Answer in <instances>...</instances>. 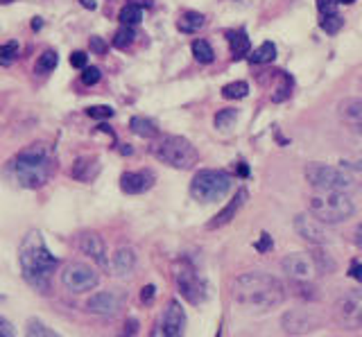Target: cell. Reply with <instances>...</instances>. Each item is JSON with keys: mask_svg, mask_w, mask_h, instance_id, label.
I'll return each mask as SVG.
<instances>
[{"mask_svg": "<svg viewBox=\"0 0 362 337\" xmlns=\"http://www.w3.org/2000/svg\"><path fill=\"white\" fill-rule=\"evenodd\" d=\"M290 93H292V77H288L286 73H283V84L276 88V93L272 95V100H274V102H283V100L290 97Z\"/></svg>", "mask_w": 362, "mask_h": 337, "instance_id": "cell-36", "label": "cell"}, {"mask_svg": "<svg viewBox=\"0 0 362 337\" xmlns=\"http://www.w3.org/2000/svg\"><path fill=\"white\" fill-rule=\"evenodd\" d=\"M281 326L288 335H305L324 326V317L313 308H294L283 312Z\"/></svg>", "mask_w": 362, "mask_h": 337, "instance_id": "cell-12", "label": "cell"}, {"mask_svg": "<svg viewBox=\"0 0 362 337\" xmlns=\"http://www.w3.org/2000/svg\"><path fill=\"white\" fill-rule=\"evenodd\" d=\"M150 152L154 154V159H158L170 167H177V170H190V167L199 161V152L195 150V145L184 136L158 138L152 145Z\"/></svg>", "mask_w": 362, "mask_h": 337, "instance_id": "cell-5", "label": "cell"}, {"mask_svg": "<svg viewBox=\"0 0 362 337\" xmlns=\"http://www.w3.org/2000/svg\"><path fill=\"white\" fill-rule=\"evenodd\" d=\"M281 269L290 276L292 283H313V278L317 274V263H315L313 254L294 252L283 258Z\"/></svg>", "mask_w": 362, "mask_h": 337, "instance_id": "cell-13", "label": "cell"}, {"mask_svg": "<svg viewBox=\"0 0 362 337\" xmlns=\"http://www.w3.org/2000/svg\"><path fill=\"white\" fill-rule=\"evenodd\" d=\"M18 265H21V274L25 278V283L34 290H39L41 295H48L52 274L57 272V267H59V258L50 254L39 231H30L25 238H23L21 249H18Z\"/></svg>", "mask_w": 362, "mask_h": 337, "instance_id": "cell-2", "label": "cell"}, {"mask_svg": "<svg viewBox=\"0 0 362 337\" xmlns=\"http://www.w3.org/2000/svg\"><path fill=\"white\" fill-rule=\"evenodd\" d=\"M231 295L243 308L267 312L283 306L288 292L276 276L265 272H245L240 276H235L231 285Z\"/></svg>", "mask_w": 362, "mask_h": 337, "instance_id": "cell-1", "label": "cell"}, {"mask_svg": "<svg viewBox=\"0 0 362 337\" xmlns=\"http://www.w3.org/2000/svg\"><path fill=\"white\" fill-rule=\"evenodd\" d=\"M98 283H100L98 272L86 263H79V261L68 263L62 272V285L68 292H73V295H82V292L95 290Z\"/></svg>", "mask_w": 362, "mask_h": 337, "instance_id": "cell-11", "label": "cell"}, {"mask_svg": "<svg viewBox=\"0 0 362 337\" xmlns=\"http://www.w3.org/2000/svg\"><path fill=\"white\" fill-rule=\"evenodd\" d=\"M3 3H11V0H3Z\"/></svg>", "mask_w": 362, "mask_h": 337, "instance_id": "cell-51", "label": "cell"}, {"mask_svg": "<svg viewBox=\"0 0 362 337\" xmlns=\"http://www.w3.org/2000/svg\"><path fill=\"white\" fill-rule=\"evenodd\" d=\"M274 57H276V46L272 41H265L254 50V54L249 57V61H252V64H269V61H274Z\"/></svg>", "mask_w": 362, "mask_h": 337, "instance_id": "cell-26", "label": "cell"}, {"mask_svg": "<svg viewBox=\"0 0 362 337\" xmlns=\"http://www.w3.org/2000/svg\"><path fill=\"white\" fill-rule=\"evenodd\" d=\"M18 43L16 41H7L3 43V48H0V64L3 66H9L11 61H14L18 57Z\"/></svg>", "mask_w": 362, "mask_h": 337, "instance_id": "cell-35", "label": "cell"}, {"mask_svg": "<svg viewBox=\"0 0 362 337\" xmlns=\"http://www.w3.org/2000/svg\"><path fill=\"white\" fill-rule=\"evenodd\" d=\"M86 114L90 116V118H111L113 116V109L111 107H105V105H98V107H90Z\"/></svg>", "mask_w": 362, "mask_h": 337, "instance_id": "cell-39", "label": "cell"}, {"mask_svg": "<svg viewBox=\"0 0 362 337\" xmlns=\"http://www.w3.org/2000/svg\"><path fill=\"white\" fill-rule=\"evenodd\" d=\"M238 170H240V175H243V177H247V175H249V167H247L245 163H240V165H238Z\"/></svg>", "mask_w": 362, "mask_h": 337, "instance_id": "cell-49", "label": "cell"}, {"mask_svg": "<svg viewBox=\"0 0 362 337\" xmlns=\"http://www.w3.org/2000/svg\"><path fill=\"white\" fill-rule=\"evenodd\" d=\"M294 231L301 240L310 244H324L328 242V233L324 229V222H320L315 215H297L294 218Z\"/></svg>", "mask_w": 362, "mask_h": 337, "instance_id": "cell-15", "label": "cell"}, {"mask_svg": "<svg viewBox=\"0 0 362 337\" xmlns=\"http://www.w3.org/2000/svg\"><path fill=\"white\" fill-rule=\"evenodd\" d=\"M231 186H233V179L229 172L204 167V170L195 172L188 190H190V197L195 201H202V204H213V201H220L229 195Z\"/></svg>", "mask_w": 362, "mask_h": 337, "instance_id": "cell-6", "label": "cell"}, {"mask_svg": "<svg viewBox=\"0 0 362 337\" xmlns=\"http://www.w3.org/2000/svg\"><path fill=\"white\" fill-rule=\"evenodd\" d=\"M356 0H339V5H354Z\"/></svg>", "mask_w": 362, "mask_h": 337, "instance_id": "cell-50", "label": "cell"}, {"mask_svg": "<svg viewBox=\"0 0 362 337\" xmlns=\"http://www.w3.org/2000/svg\"><path fill=\"white\" fill-rule=\"evenodd\" d=\"M0 337H14V326L7 317H0Z\"/></svg>", "mask_w": 362, "mask_h": 337, "instance_id": "cell-42", "label": "cell"}, {"mask_svg": "<svg viewBox=\"0 0 362 337\" xmlns=\"http://www.w3.org/2000/svg\"><path fill=\"white\" fill-rule=\"evenodd\" d=\"M305 182H308L315 190H335V193H346L354 188V179H351L344 170L326 163H308L303 170Z\"/></svg>", "mask_w": 362, "mask_h": 337, "instance_id": "cell-8", "label": "cell"}, {"mask_svg": "<svg viewBox=\"0 0 362 337\" xmlns=\"http://www.w3.org/2000/svg\"><path fill=\"white\" fill-rule=\"evenodd\" d=\"M113 274L118 278H129L136 269V252L132 247H120V249L113 254V263H111Z\"/></svg>", "mask_w": 362, "mask_h": 337, "instance_id": "cell-21", "label": "cell"}, {"mask_svg": "<svg viewBox=\"0 0 362 337\" xmlns=\"http://www.w3.org/2000/svg\"><path fill=\"white\" fill-rule=\"evenodd\" d=\"M156 182V175L152 170H136V172H124L120 177V190L127 195H143L147 193Z\"/></svg>", "mask_w": 362, "mask_h": 337, "instance_id": "cell-17", "label": "cell"}, {"mask_svg": "<svg viewBox=\"0 0 362 337\" xmlns=\"http://www.w3.org/2000/svg\"><path fill=\"white\" fill-rule=\"evenodd\" d=\"M320 25H322V30L326 32V35H337V32L342 30V25H344V18L339 14H331V16H324Z\"/></svg>", "mask_w": 362, "mask_h": 337, "instance_id": "cell-34", "label": "cell"}, {"mask_svg": "<svg viewBox=\"0 0 362 337\" xmlns=\"http://www.w3.org/2000/svg\"><path fill=\"white\" fill-rule=\"evenodd\" d=\"M313 258H315V263H317V272H322V274H331L335 272V261L331 256H326L324 252H313Z\"/></svg>", "mask_w": 362, "mask_h": 337, "instance_id": "cell-33", "label": "cell"}, {"mask_svg": "<svg viewBox=\"0 0 362 337\" xmlns=\"http://www.w3.org/2000/svg\"><path fill=\"white\" fill-rule=\"evenodd\" d=\"M272 247H274V242H272V235L269 233H260V240L256 242V249L260 254H265L267 249H272Z\"/></svg>", "mask_w": 362, "mask_h": 337, "instance_id": "cell-40", "label": "cell"}, {"mask_svg": "<svg viewBox=\"0 0 362 337\" xmlns=\"http://www.w3.org/2000/svg\"><path fill=\"white\" fill-rule=\"evenodd\" d=\"M100 77H102V73H100L98 66H90V69H84V73H82V82H84L86 86H93V84L100 82Z\"/></svg>", "mask_w": 362, "mask_h": 337, "instance_id": "cell-38", "label": "cell"}, {"mask_svg": "<svg viewBox=\"0 0 362 337\" xmlns=\"http://www.w3.org/2000/svg\"><path fill=\"white\" fill-rule=\"evenodd\" d=\"M90 50H93L95 54H105L107 52V43L102 41L100 37H90Z\"/></svg>", "mask_w": 362, "mask_h": 337, "instance_id": "cell-44", "label": "cell"}, {"mask_svg": "<svg viewBox=\"0 0 362 337\" xmlns=\"http://www.w3.org/2000/svg\"><path fill=\"white\" fill-rule=\"evenodd\" d=\"M59 64V57H57L54 50H45L41 57L37 59V73H52Z\"/></svg>", "mask_w": 362, "mask_h": 337, "instance_id": "cell-31", "label": "cell"}, {"mask_svg": "<svg viewBox=\"0 0 362 337\" xmlns=\"http://www.w3.org/2000/svg\"><path fill=\"white\" fill-rule=\"evenodd\" d=\"M337 116L342 122L362 136V100L358 97H346L337 105Z\"/></svg>", "mask_w": 362, "mask_h": 337, "instance_id": "cell-18", "label": "cell"}, {"mask_svg": "<svg viewBox=\"0 0 362 337\" xmlns=\"http://www.w3.org/2000/svg\"><path fill=\"white\" fill-rule=\"evenodd\" d=\"M120 297L113 295V292H95L86 301V310L98 314V317H113V314L120 312Z\"/></svg>", "mask_w": 362, "mask_h": 337, "instance_id": "cell-16", "label": "cell"}, {"mask_svg": "<svg viewBox=\"0 0 362 337\" xmlns=\"http://www.w3.org/2000/svg\"><path fill=\"white\" fill-rule=\"evenodd\" d=\"M154 297H156V288H154V285H145L143 292H141V301L150 306V303L154 301Z\"/></svg>", "mask_w": 362, "mask_h": 337, "instance_id": "cell-43", "label": "cell"}, {"mask_svg": "<svg viewBox=\"0 0 362 337\" xmlns=\"http://www.w3.org/2000/svg\"><path fill=\"white\" fill-rule=\"evenodd\" d=\"M235 118H238V111L235 109H222V111H218L215 114V127L218 129H229V127H233V122H235Z\"/></svg>", "mask_w": 362, "mask_h": 337, "instance_id": "cell-32", "label": "cell"}, {"mask_svg": "<svg viewBox=\"0 0 362 337\" xmlns=\"http://www.w3.org/2000/svg\"><path fill=\"white\" fill-rule=\"evenodd\" d=\"M134 41H136V30L129 25H122L116 32V37H113V46H116L118 50H127L134 46Z\"/></svg>", "mask_w": 362, "mask_h": 337, "instance_id": "cell-28", "label": "cell"}, {"mask_svg": "<svg viewBox=\"0 0 362 337\" xmlns=\"http://www.w3.org/2000/svg\"><path fill=\"white\" fill-rule=\"evenodd\" d=\"M186 310L181 306V301L170 299L165 308L156 317L152 331L147 337H186Z\"/></svg>", "mask_w": 362, "mask_h": 337, "instance_id": "cell-9", "label": "cell"}, {"mask_svg": "<svg viewBox=\"0 0 362 337\" xmlns=\"http://www.w3.org/2000/svg\"><path fill=\"white\" fill-rule=\"evenodd\" d=\"M337 5H339V0H317V9H320L322 16L337 14Z\"/></svg>", "mask_w": 362, "mask_h": 337, "instance_id": "cell-37", "label": "cell"}, {"mask_svg": "<svg viewBox=\"0 0 362 337\" xmlns=\"http://www.w3.org/2000/svg\"><path fill=\"white\" fill-rule=\"evenodd\" d=\"M247 197H249V193H247L245 188H240V190L235 193V197L218 213V215H215V218L206 224V227H209V229H220V227H224V224H229V222L238 215V211L243 208V204L247 201Z\"/></svg>", "mask_w": 362, "mask_h": 337, "instance_id": "cell-20", "label": "cell"}, {"mask_svg": "<svg viewBox=\"0 0 362 337\" xmlns=\"http://www.w3.org/2000/svg\"><path fill=\"white\" fill-rule=\"evenodd\" d=\"M77 249L82 252L84 256H88L90 261H95L98 267L109 269V252L107 244L102 240V235L95 231H84L77 235Z\"/></svg>", "mask_w": 362, "mask_h": 337, "instance_id": "cell-14", "label": "cell"}, {"mask_svg": "<svg viewBox=\"0 0 362 337\" xmlns=\"http://www.w3.org/2000/svg\"><path fill=\"white\" fill-rule=\"evenodd\" d=\"M86 59H88L86 52H82V50H77V52L71 54V64L75 66V69H82L84 71L86 69Z\"/></svg>", "mask_w": 362, "mask_h": 337, "instance_id": "cell-41", "label": "cell"}, {"mask_svg": "<svg viewBox=\"0 0 362 337\" xmlns=\"http://www.w3.org/2000/svg\"><path fill=\"white\" fill-rule=\"evenodd\" d=\"M354 242L360 247V249H362V224H358V227H356V231H354Z\"/></svg>", "mask_w": 362, "mask_h": 337, "instance_id": "cell-47", "label": "cell"}, {"mask_svg": "<svg viewBox=\"0 0 362 337\" xmlns=\"http://www.w3.org/2000/svg\"><path fill=\"white\" fill-rule=\"evenodd\" d=\"M190 48H192V54H195V59L199 64H211L215 59V52H213L211 43L206 39H195Z\"/></svg>", "mask_w": 362, "mask_h": 337, "instance_id": "cell-27", "label": "cell"}, {"mask_svg": "<svg viewBox=\"0 0 362 337\" xmlns=\"http://www.w3.org/2000/svg\"><path fill=\"white\" fill-rule=\"evenodd\" d=\"M129 129L136 134V136H141V138H156L158 134H161L150 118H143V116H134L129 120Z\"/></svg>", "mask_w": 362, "mask_h": 337, "instance_id": "cell-23", "label": "cell"}, {"mask_svg": "<svg viewBox=\"0 0 362 337\" xmlns=\"http://www.w3.org/2000/svg\"><path fill=\"white\" fill-rule=\"evenodd\" d=\"M118 18H120L122 25L134 28V25H139L141 20H143V9H141V5H136V3H127V5L120 9Z\"/></svg>", "mask_w": 362, "mask_h": 337, "instance_id": "cell-25", "label": "cell"}, {"mask_svg": "<svg viewBox=\"0 0 362 337\" xmlns=\"http://www.w3.org/2000/svg\"><path fill=\"white\" fill-rule=\"evenodd\" d=\"M25 337H62L59 333H54L50 326H45L39 319H30L28 329H25Z\"/></svg>", "mask_w": 362, "mask_h": 337, "instance_id": "cell-29", "label": "cell"}, {"mask_svg": "<svg viewBox=\"0 0 362 337\" xmlns=\"http://www.w3.org/2000/svg\"><path fill=\"white\" fill-rule=\"evenodd\" d=\"M54 167L57 165H54L50 150L45 148V145H32V148L18 152L14 159L7 163V172L21 188L37 190L50 182L54 175Z\"/></svg>", "mask_w": 362, "mask_h": 337, "instance_id": "cell-3", "label": "cell"}, {"mask_svg": "<svg viewBox=\"0 0 362 337\" xmlns=\"http://www.w3.org/2000/svg\"><path fill=\"white\" fill-rule=\"evenodd\" d=\"M100 170H102V165H100L98 156H79V159L71 167V177L75 179V182L90 184V182H95V179H98Z\"/></svg>", "mask_w": 362, "mask_h": 337, "instance_id": "cell-19", "label": "cell"}, {"mask_svg": "<svg viewBox=\"0 0 362 337\" xmlns=\"http://www.w3.org/2000/svg\"><path fill=\"white\" fill-rule=\"evenodd\" d=\"M118 337H139V321H129L127 326H124V331L118 335Z\"/></svg>", "mask_w": 362, "mask_h": 337, "instance_id": "cell-45", "label": "cell"}, {"mask_svg": "<svg viewBox=\"0 0 362 337\" xmlns=\"http://www.w3.org/2000/svg\"><path fill=\"white\" fill-rule=\"evenodd\" d=\"M249 93V84L247 82H231L222 88V97L226 100H243Z\"/></svg>", "mask_w": 362, "mask_h": 337, "instance_id": "cell-30", "label": "cell"}, {"mask_svg": "<svg viewBox=\"0 0 362 337\" xmlns=\"http://www.w3.org/2000/svg\"><path fill=\"white\" fill-rule=\"evenodd\" d=\"M308 211L324 224H339L346 222L356 213V204L346 193H335V190H326V193H317L308 199Z\"/></svg>", "mask_w": 362, "mask_h": 337, "instance_id": "cell-4", "label": "cell"}, {"mask_svg": "<svg viewBox=\"0 0 362 337\" xmlns=\"http://www.w3.org/2000/svg\"><path fill=\"white\" fill-rule=\"evenodd\" d=\"M204 25H206V16L199 12H186L177 23V28L184 32V35H195V32H199Z\"/></svg>", "mask_w": 362, "mask_h": 337, "instance_id": "cell-24", "label": "cell"}, {"mask_svg": "<svg viewBox=\"0 0 362 337\" xmlns=\"http://www.w3.org/2000/svg\"><path fill=\"white\" fill-rule=\"evenodd\" d=\"M79 3H82L86 9H95L98 7V3H95V0H79Z\"/></svg>", "mask_w": 362, "mask_h": 337, "instance_id": "cell-48", "label": "cell"}, {"mask_svg": "<svg viewBox=\"0 0 362 337\" xmlns=\"http://www.w3.org/2000/svg\"><path fill=\"white\" fill-rule=\"evenodd\" d=\"M349 276H351V278H356L358 283L362 285V263H358V261L351 263V267H349Z\"/></svg>", "mask_w": 362, "mask_h": 337, "instance_id": "cell-46", "label": "cell"}, {"mask_svg": "<svg viewBox=\"0 0 362 337\" xmlns=\"http://www.w3.org/2000/svg\"><path fill=\"white\" fill-rule=\"evenodd\" d=\"M226 41H229V48H231V54L233 59H240L249 52L252 48V43H249V37L245 30H235V32H226Z\"/></svg>", "mask_w": 362, "mask_h": 337, "instance_id": "cell-22", "label": "cell"}, {"mask_svg": "<svg viewBox=\"0 0 362 337\" xmlns=\"http://www.w3.org/2000/svg\"><path fill=\"white\" fill-rule=\"evenodd\" d=\"M333 319L339 329H344V331H360L362 329V288L349 290L335 301Z\"/></svg>", "mask_w": 362, "mask_h": 337, "instance_id": "cell-10", "label": "cell"}, {"mask_svg": "<svg viewBox=\"0 0 362 337\" xmlns=\"http://www.w3.org/2000/svg\"><path fill=\"white\" fill-rule=\"evenodd\" d=\"M173 276H175V285L179 297L188 301L190 306H199V303L206 301L209 297V288L204 276L197 272V267L192 265V261L188 258H179L173 267Z\"/></svg>", "mask_w": 362, "mask_h": 337, "instance_id": "cell-7", "label": "cell"}]
</instances>
